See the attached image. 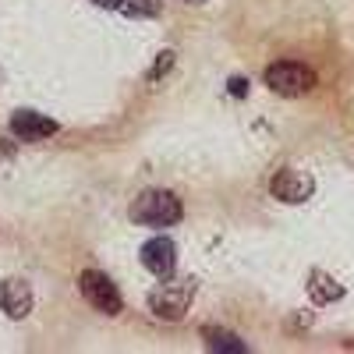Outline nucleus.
<instances>
[{"label":"nucleus","instance_id":"obj_1","mask_svg":"<svg viewBox=\"0 0 354 354\" xmlns=\"http://www.w3.org/2000/svg\"><path fill=\"white\" fill-rule=\"evenodd\" d=\"M128 216L142 227H170L185 216L181 209V198H177L174 192L167 188H149V192H142L135 202H131V209Z\"/></svg>","mask_w":354,"mask_h":354},{"label":"nucleus","instance_id":"obj_2","mask_svg":"<svg viewBox=\"0 0 354 354\" xmlns=\"http://www.w3.org/2000/svg\"><path fill=\"white\" fill-rule=\"evenodd\" d=\"M195 290L198 283L195 280H177V283H156L149 290V298H145V305H149V312L163 322H177V319H185L192 301H195Z\"/></svg>","mask_w":354,"mask_h":354},{"label":"nucleus","instance_id":"obj_3","mask_svg":"<svg viewBox=\"0 0 354 354\" xmlns=\"http://www.w3.org/2000/svg\"><path fill=\"white\" fill-rule=\"evenodd\" d=\"M266 85L273 88L277 96H287V100H298V96H308L315 88V71L298 64V61H277L266 68Z\"/></svg>","mask_w":354,"mask_h":354},{"label":"nucleus","instance_id":"obj_4","mask_svg":"<svg viewBox=\"0 0 354 354\" xmlns=\"http://www.w3.org/2000/svg\"><path fill=\"white\" fill-rule=\"evenodd\" d=\"M78 290H82V298L96 312H103V315H121V308H124L121 290H117L113 280L106 273H100V270H85L78 277Z\"/></svg>","mask_w":354,"mask_h":354},{"label":"nucleus","instance_id":"obj_5","mask_svg":"<svg viewBox=\"0 0 354 354\" xmlns=\"http://www.w3.org/2000/svg\"><path fill=\"white\" fill-rule=\"evenodd\" d=\"M270 192H273V198H280L287 205H301L315 192V177L301 167H280L270 181Z\"/></svg>","mask_w":354,"mask_h":354},{"label":"nucleus","instance_id":"obj_6","mask_svg":"<svg viewBox=\"0 0 354 354\" xmlns=\"http://www.w3.org/2000/svg\"><path fill=\"white\" fill-rule=\"evenodd\" d=\"M8 128H11V135H15L18 142H43V138H50V135L61 131V124H57L53 117L36 113V110H15L11 121H8Z\"/></svg>","mask_w":354,"mask_h":354},{"label":"nucleus","instance_id":"obj_7","mask_svg":"<svg viewBox=\"0 0 354 354\" xmlns=\"http://www.w3.org/2000/svg\"><path fill=\"white\" fill-rule=\"evenodd\" d=\"M138 259H142V266H145V270H149L156 280H170L174 270H177V245H174L170 238H149V241L142 245Z\"/></svg>","mask_w":354,"mask_h":354},{"label":"nucleus","instance_id":"obj_8","mask_svg":"<svg viewBox=\"0 0 354 354\" xmlns=\"http://www.w3.org/2000/svg\"><path fill=\"white\" fill-rule=\"evenodd\" d=\"M36 298H32V287H28V280L21 277H8L4 283H0V308H4L8 319H25L28 312H32Z\"/></svg>","mask_w":354,"mask_h":354},{"label":"nucleus","instance_id":"obj_9","mask_svg":"<svg viewBox=\"0 0 354 354\" xmlns=\"http://www.w3.org/2000/svg\"><path fill=\"white\" fill-rule=\"evenodd\" d=\"M308 298L315 305H333L344 298V283H337L330 273H322V270H312L308 273Z\"/></svg>","mask_w":354,"mask_h":354},{"label":"nucleus","instance_id":"obj_10","mask_svg":"<svg viewBox=\"0 0 354 354\" xmlns=\"http://www.w3.org/2000/svg\"><path fill=\"white\" fill-rule=\"evenodd\" d=\"M202 340H205V351H216V354H245L248 351V344L238 333H227L220 326H202Z\"/></svg>","mask_w":354,"mask_h":354},{"label":"nucleus","instance_id":"obj_11","mask_svg":"<svg viewBox=\"0 0 354 354\" xmlns=\"http://www.w3.org/2000/svg\"><path fill=\"white\" fill-rule=\"evenodd\" d=\"M163 11L160 0H121V15L128 18H156Z\"/></svg>","mask_w":354,"mask_h":354},{"label":"nucleus","instance_id":"obj_12","mask_svg":"<svg viewBox=\"0 0 354 354\" xmlns=\"http://www.w3.org/2000/svg\"><path fill=\"white\" fill-rule=\"evenodd\" d=\"M170 68H174V50H163V53H160V61L149 68V75H145V82H160Z\"/></svg>","mask_w":354,"mask_h":354},{"label":"nucleus","instance_id":"obj_13","mask_svg":"<svg viewBox=\"0 0 354 354\" xmlns=\"http://www.w3.org/2000/svg\"><path fill=\"white\" fill-rule=\"evenodd\" d=\"M227 88H230V96H248V78H230Z\"/></svg>","mask_w":354,"mask_h":354},{"label":"nucleus","instance_id":"obj_14","mask_svg":"<svg viewBox=\"0 0 354 354\" xmlns=\"http://www.w3.org/2000/svg\"><path fill=\"white\" fill-rule=\"evenodd\" d=\"M96 8H110V11H121V0H93Z\"/></svg>","mask_w":354,"mask_h":354},{"label":"nucleus","instance_id":"obj_15","mask_svg":"<svg viewBox=\"0 0 354 354\" xmlns=\"http://www.w3.org/2000/svg\"><path fill=\"white\" fill-rule=\"evenodd\" d=\"M188 4H202V0H188Z\"/></svg>","mask_w":354,"mask_h":354},{"label":"nucleus","instance_id":"obj_16","mask_svg":"<svg viewBox=\"0 0 354 354\" xmlns=\"http://www.w3.org/2000/svg\"><path fill=\"white\" fill-rule=\"evenodd\" d=\"M0 85H4V71H0Z\"/></svg>","mask_w":354,"mask_h":354}]
</instances>
